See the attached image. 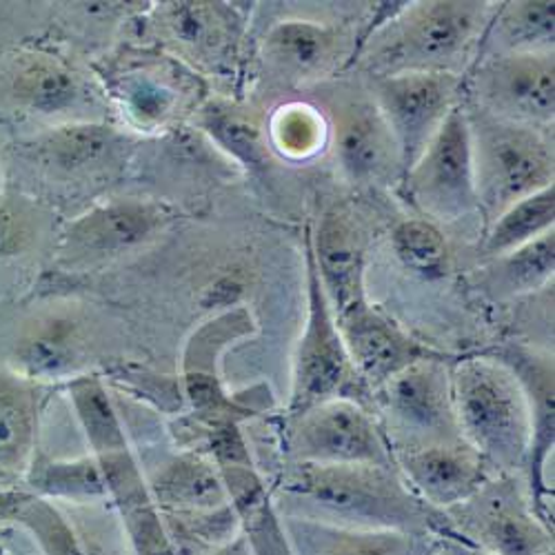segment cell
I'll return each mask as SVG.
<instances>
[{
  "mask_svg": "<svg viewBox=\"0 0 555 555\" xmlns=\"http://www.w3.org/2000/svg\"><path fill=\"white\" fill-rule=\"evenodd\" d=\"M285 518L347 529L440 533L444 518L415 495L396 467L289 462L273 498Z\"/></svg>",
  "mask_w": 555,
  "mask_h": 555,
  "instance_id": "obj_1",
  "label": "cell"
},
{
  "mask_svg": "<svg viewBox=\"0 0 555 555\" xmlns=\"http://www.w3.org/2000/svg\"><path fill=\"white\" fill-rule=\"evenodd\" d=\"M457 431L495 474H527L531 413L514 369L500 358L474 356L451 366Z\"/></svg>",
  "mask_w": 555,
  "mask_h": 555,
  "instance_id": "obj_2",
  "label": "cell"
},
{
  "mask_svg": "<svg viewBox=\"0 0 555 555\" xmlns=\"http://www.w3.org/2000/svg\"><path fill=\"white\" fill-rule=\"evenodd\" d=\"M478 209L489 224L512 205L553 184V143L542 129L467 109Z\"/></svg>",
  "mask_w": 555,
  "mask_h": 555,
  "instance_id": "obj_3",
  "label": "cell"
},
{
  "mask_svg": "<svg viewBox=\"0 0 555 555\" xmlns=\"http://www.w3.org/2000/svg\"><path fill=\"white\" fill-rule=\"evenodd\" d=\"M485 3H415L400 10L369 56L376 76L398 72H447L469 54L485 23Z\"/></svg>",
  "mask_w": 555,
  "mask_h": 555,
  "instance_id": "obj_4",
  "label": "cell"
},
{
  "mask_svg": "<svg viewBox=\"0 0 555 555\" xmlns=\"http://www.w3.org/2000/svg\"><path fill=\"white\" fill-rule=\"evenodd\" d=\"M449 533L489 555H553L551 525L518 476L495 474L469 500L442 512Z\"/></svg>",
  "mask_w": 555,
  "mask_h": 555,
  "instance_id": "obj_5",
  "label": "cell"
},
{
  "mask_svg": "<svg viewBox=\"0 0 555 555\" xmlns=\"http://www.w3.org/2000/svg\"><path fill=\"white\" fill-rule=\"evenodd\" d=\"M307 325L298 343L292 378L287 421L327 400H356L374 406V396L356 372L345 347L332 305L322 292L320 278L307 247Z\"/></svg>",
  "mask_w": 555,
  "mask_h": 555,
  "instance_id": "obj_6",
  "label": "cell"
},
{
  "mask_svg": "<svg viewBox=\"0 0 555 555\" xmlns=\"http://www.w3.org/2000/svg\"><path fill=\"white\" fill-rule=\"evenodd\" d=\"M285 451L305 465L396 467L374 411L356 400H327L287 421Z\"/></svg>",
  "mask_w": 555,
  "mask_h": 555,
  "instance_id": "obj_7",
  "label": "cell"
},
{
  "mask_svg": "<svg viewBox=\"0 0 555 555\" xmlns=\"http://www.w3.org/2000/svg\"><path fill=\"white\" fill-rule=\"evenodd\" d=\"M406 198L425 216L442 222L465 218L478 209L472 129L467 107L457 103L425 152L404 173Z\"/></svg>",
  "mask_w": 555,
  "mask_h": 555,
  "instance_id": "obj_8",
  "label": "cell"
},
{
  "mask_svg": "<svg viewBox=\"0 0 555 555\" xmlns=\"http://www.w3.org/2000/svg\"><path fill=\"white\" fill-rule=\"evenodd\" d=\"M374 406L385 415L383 431L391 447L462 438L451 396V369L444 356L406 366L374 391Z\"/></svg>",
  "mask_w": 555,
  "mask_h": 555,
  "instance_id": "obj_9",
  "label": "cell"
},
{
  "mask_svg": "<svg viewBox=\"0 0 555 555\" xmlns=\"http://www.w3.org/2000/svg\"><path fill=\"white\" fill-rule=\"evenodd\" d=\"M460 76L447 72H398L376 76V96L400 152L402 173L418 160L449 112L460 103Z\"/></svg>",
  "mask_w": 555,
  "mask_h": 555,
  "instance_id": "obj_10",
  "label": "cell"
},
{
  "mask_svg": "<svg viewBox=\"0 0 555 555\" xmlns=\"http://www.w3.org/2000/svg\"><path fill=\"white\" fill-rule=\"evenodd\" d=\"M553 52H498L476 72V107L498 120L542 129L555 112Z\"/></svg>",
  "mask_w": 555,
  "mask_h": 555,
  "instance_id": "obj_11",
  "label": "cell"
},
{
  "mask_svg": "<svg viewBox=\"0 0 555 555\" xmlns=\"http://www.w3.org/2000/svg\"><path fill=\"white\" fill-rule=\"evenodd\" d=\"M391 453L409 489L436 512L469 500L495 476L489 462L462 438L400 444L391 447Z\"/></svg>",
  "mask_w": 555,
  "mask_h": 555,
  "instance_id": "obj_12",
  "label": "cell"
},
{
  "mask_svg": "<svg viewBox=\"0 0 555 555\" xmlns=\"http://www.w3.org/2000/svg\"><path fill=\"white\" fill-rule=\"evenodd\" d=\"M334 315L356 372L372 396L413 362L442 356L411 338L391 318L369 305L366 298Z\"/></svg>",
  "mask_w": 555,
  "mask_h": 555,
  "instance_id": "obj_13",
  "label": "cell"
},
{
  "mask_svg": "<svg viewBox=\"0 0 555 555\" xmlns=\"http://www.w3.org/2000/svg\"><path fill=\"white\" fill-rule=\"evenodd\" d=\"M165 207L152 201H112L74 220L63 234V254L69 260L118 256L152 241L167 224Z\"/></svg>",
  "mask_w": 555,
  "mask_h": 555,
  "instance_id": "obj_14",
  "label": "cell"
},
{
  "mask_svg": "<svg viewBox=\"0 0 555 555\" xmlns=\"http://www.w3.org/2000/svg\"><path fill=\"white\" fill-rule=\"evenodd\" d=\"M80 99V80L61 59L42 52L0 56V101L18 112L63 114Z\"/></svg>",
  "mask_w": 555,
  "mask_h": 555,
  "instance_id": "obj_15",
  "label": "cell"
},
{
  "mask_svg": "<svg viewBox=\"0 0 555 555\" xmlns=\"http://www.w3.org/2000/svg\"><path fill=\"white\" fill-rule=\"evenodd\" d=\"M336 154L351 182H385L402 169L396 138L374 101H353L336 118Z\"/></svg>",
  "mask_w": 555,
  "mask_h": 555,
  "instance_id": "obj_16",
  "label": "cell"
},
{
  "mask_svg": "<svg viewBox=\"0 0 555 555\" xmlns=\"http://www.w3.org/2000/svg\"><path fill=\"white\" fill-rule=\"evenodd\" d=\"M307 247L334 313L364 300V245L356 222L345 211L334 209L322 216L315 236L307 231Z\"/></svg>",
  "mask_w": 555,
  "mask_h": 555,
  "instance_id": "obj_17",
  "label": "cell"
},
{
  "mask_svg": "<svg viewBox=\"0 0 555 555\" xmlns=\"http://www.w3.org/2000/svg\"><path fill=\"white\" fill-rule=\"evenodd\" d=\"M504 364L514 369L518 376L531 413V451H529V493L538 514L548 522V502H546V462L553 453V358L542 356L522 347H512L498 356Z\"/></svg>",
  "mask_w": 555,
  "mask_h": 555,
  "instance_id": "obj_18",
  "label": "cell"
},
{
  "mask_svg": "<svg viewBox=\"0 0 555 555\" xmlns=\"http://www.w3.org/2000/svg\"><path fill=\"white\" fill-rule=\"evenodd\" d=\"M89 351L82 320L72 313H50L34 320L18 338L16 374L27 380H59L74 376Z\"/></svg>",
  "mask_w": 555,
  "mask_h": 555,
  "instance_id": "obj_19",
  "label": "cell"
},
{
  "mask_svg": "<svg viewBox=\"0 0 555 555\" xmlns=\"http://www.w3.org/2000/svg\"><path fill=\"white\" fill-rule=\"evenodd\" d=\"M160 27L182 56L209 67L236 50L238 21L220 3H165Z\"/></svg>",
  "mask_w": 555,
  "mask_h": 555,
  "instance_id": "obj_20",
  "label": "cell"
},
{
  "mask_svg": "<svg viewBox=\"0 0 555 555\" xmlns=\"http://www.w3.org/2000/svg\"><path fill=\"white\" fill-rule=\"evenodd\" d=\"M251 555H294L283 514L251 465H218Z\"/></svg>",
  "mask_w": 555,
  "mask_h": 555,
  "instance_id": "obj_21",
  "label": "cell"
},
{
  "mask_svg": "<svg viewBox=\"0 0 555 555\" xmlns=\"http://www.w3.org/2000/svg\"><path fill=\"white\" fill-rule=\"evenodd\" d=\"M294 555H423V540L402 531L347 529L302 518H285Z\"/></svg>",
  "mask_w": 555,
  "mask_h": 555,
  "instance_id": "obj_22",
  "label": "cell"
},
{
  "mask_svg": "<svg viewBox=\"0 0 555 555\" xmlns=\"http://www.w3.org/2000/svg\"><path fill=\"white\" fill-rule=\"evenodd\" d=\"M150 493L165 514L216 512L229 504L220 469L198 453L169 460L154 474Z\"/></svg>",
  "mask_w": 555,
  "mask_h": 555,
  "instance_id": "obj_23",
  "label": "cell"
},
{
  "mask_svg": "<svg viewBox=\"0 0 555 555\" xmlns=\"http://www.w3.org/2000/svg\"><path fill=\"white\" fill-rule=\"evenodd\" d=\"M264 54L285 76L311 78L334 67L340 54V36L325 23L283 21L267 34Z\"/></svg>",
  "mask_w": 555,
  "mask_h": 555,
  "instance_id": "obj_24",
  "label": "cell"
},
{
  "mask_svg": "<svg viewBox=\"0 0 555 555\" xmlns=\"http://www.w3.org/2000/svg\"><path fill=\"white\" fill-rule=\"evenodd\" d=\"M112 94L138 129L163 127L180 107L182 94L158 67H131L114 76Z\"/></svg>",
  "mask_w": 555,
  "mask_h": 555,
  "instance_id": "obj_25",
  "label": "cell"
},
{
  "mask_svg": "<svg viewBox=\"0 0 555 555\" xmlns=\"http://www.w3.org/2000/svg\"><path fill=\"white\" fill-rule=\"evenodd\" d=\"M36 440V391L18 374L0 372V469L23 472Z\"/></svg>",
  "mask_w": 555,
  "mask_h": 555,
  "instance_id": "obj_26",
  "label": "cell"
},
{
  "mask_svg": "<svg viewBox=\"0 0 555 555\" xmlns=\"http://www.w3.org/2000/svg\"><path fill=\"white\" fill-rule=\"evenodd\" d=\"M122 145V135L107 125L72 122L54 129L42 143V154L52 167L65 173H87L112 160Z\"/></svg>",
  "mask_w": 555,
  "mask_h": 555,
  "instance_id": "obj_27",
  "label": "cell"
},
{
  "mask_svg": "<svg viewBox=\"0 0 555 555\" xmlns=\"http://www.w3.org/2000/svg\"><path fill=\"white\" fill-rule=\"evenodd\" d=\"M555 201H553V184L535 192L533 196L516 203L502 211L493 222L485 241V254L500 258L508 251H514L538 236L553 229Z\"/></svg>",
  "mask_w": 555,
  "mask_h": 555,
  "instance_id": "obj_28",
  "label": "cell"
},
{
  "mask_svg": "<svg viewBox=\"0 0 555 555\" xmlns=\"http://www.w3.org/2000/svg\"><path fill=\"white\" fill-rule=\"evenodd\" d=\"M555 245L553 229L538 236L535 241L495 258L489 269V289L495 296H520L538 289L553 278Z\"/></svg>",
  "mask_w": 555,
  "mask_h": 555,
  "instance_id": "obj_29",
  "label": "cell"
},
{
  "mask_svg": "<svg viewBox=\"0 0 555 555\" xmlns=\"http://www.w3.org/2000/svg\"><path fill=\"white\" fill-rule=\"evenodd\" d=\"M69 393L96 457L127 451V438L103 383L96 376H80L69 383Z\"/></svg>",
  "mask_w": 555,
  "mask_h": 555,
  "instance_id": "obj_30",
  "label": "cell"
},
{
  "mask_svg": "<svg viewBox=\"0 0 555 555\" xmlns=\"http://www.w3.org/2000/svg\"><path fill=\"white\" fill-rule=\"evenodd\" d=\"M203 127L243 165L251 169H267L271 165V152L260 125L243 109L211 103L203 109Z\"/></svg>",
  "mask_w": 555,
  "mask_h": 555,
  "instance_id": "obj_31",
  "label": "cell"
},
{
  "mask_svg": "<svg viewBox=\"0 0 555 555\" xmlns=\"http://www.w3.org/2000/svg\"><path fill=\"white\" fill-rule=\"evenodd\" d=\"M269 138L275 152L292 160H305L315 156L325 145L327 125L315 107L292 103L273 114Z\"/></svg>",
  "mask_w": 555,
  "mask_h": 555,
  "instance_id": "obj_32",
  "label": "cell"
},
{
  "mask_svg": "<svg viewBox=\"0 0 555 555\" xmlns=\"http://www.w3.org/2000/svg\"><path fill=\"white\" fill-rule=\"evenodd\" d=\"M391 245L404 269L423 278H440L447 273V241L431 220L411 218L400 222L393 229Z\"/></svg>",
  "mask_w": 555,
  "mask_h": 555,
  "instance_id": "obj_33",
  "label": "cell"
},
{
  "mask_svg": "<svg viewBox=\"0 0 555 555\" xmlns=\"http://www.w3.org/2000/svg\"><path fill=\"white\" fill-rule=\"evenodd\" d=\"M502 52H551L553 3H508L498 21Z\"/></svg>",
  "mask_w": 555,
  "mask_h": 555,
  "instance_id": "obj_34",
  "label": "cell"
},
{
  "mask_svg": "<svg viewBox=\"0 0 555 555\" xmlns=\"http://www.w3.org/2000/svg\"><path fill=\"white\" fill-rule=\"evenodd\" d=\"M38 485L44 493L76 502L105 498L109 493L99 457L52 462V465L42 469Z\"/></svg>",
  "mask_w": 555,
  "mask_h": 555,
  "instance_id": "obj_35",
  "label": "cell"
},
{
  "mask_svg": "<svg viewBox=\"0 0 555 555\" xmlns=\"http://www.w3.org/2000/svg\"><path fill=\"white\" fill-rule=\"evenodd\" d=\"M40 218L23 198L0 196V262L21 258L36 247Z\"/></svg>",
  "mask_w": 555,
  "mask_h": 555,
  "instance_id": "obj_36",
  "label": "cell"
},
{
  "mask_svg": "<svg viewBox=\"0 0 555 555\" xmlns=\"http://www.w3.org/2000/svg\"><path fill=\"white\" fill-rule=\"evenodd\" d=\"M438 540H440L438 546L431 548L434 555H489V553H485L467 542H462L449 533H438Z\"/></svg>",
  "mask_w": 555,
  "mask_h": 555,
  "instance_id": "obj_37",
  "label": "cell"
},
{
  "mask_svg": "<svg viewBox=\"0 0 555 555\" xmlns=\"http://www.w3.org/2000/svg\"><path fill=\"white\" fill-rule=\"evenodd\" d=\"M205 555H251L249 553V546H247V540L238 533L234 540H229L211 551H207Z\"/></svg>",
  "mask_w": 555,
  "mask_h": 555,
  "instance_id": "obj_38",
  "label": "cell"
},
{
  "mask_svg": "<svg viewBox=\"0 0 555 555\" xmlns=\"http://www.w3.org/2000/svg\"><path fill=\"white\" fill-rule=\"evenodd\" d=\"M423 555H434V551H427V548H425V553H423Z\"/></svg>",
  "mask_w": 555,
  "mask_h": 555,
  "instance_id": "obj_39",
  "label": "cell"
},
{
  "mask_svg": "<svg viewBox=\"0 0 555 555\" xmlns=\"http://www.w3.org/2000/svg\"><path fill=\"white\" fill-rule=\"evenodd\" d=\"M0 196H3V192H0Z\"/></svg>",
  "mask_w": 555,
  "mask_h": 555,
  "instance_id": "obj_40",
  "label": "cell"
}]
</instances>
